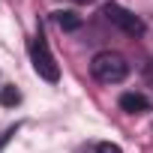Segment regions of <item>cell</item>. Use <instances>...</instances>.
I'll use <instances>...</instances> for the list:
<instances>
[{"instance_id": "cell-2", "label": "cell", "mask_w": 153, "mask_h": 153, "mask_svg": "<svg viewBox=\"0 0 153 153\" xmlns=\"http://www.w3.org/2000/svg\"><path fill=\"white\" fill-rule=\"evenodd\" d=\"M30 57H33V69L39 72V78H45L51 84L60 81V66H57L54 54L48 51V42H45L42 33H36V39L30 42Z\"/></svg>"}, {"instance_id": "cell-5", "label": "cell", "mask_w": 153, "mask_h": 153, "mask_svg": "<svg viewBox=\"0 0 153 153\" xmlns=\"http://www.w3.org/2000/svg\"><path fill=\"white\" fill-rule=\"evenodd\" d=\"M54 21L63 27V30H78L81 27V18L75 12H54Z\"/></svg>"}, {"instance_id": "cell-7", "label": "cell", "mask_w": 153, "mask_h": 153, "mask_svg": "<svg viewBox=\"0 0 153 153\" xmlns=\"http://www.w3.org/2000/svg\"><path fill=\"white\" fill-rule=\"evenodd\" d=\"M96 153H123L117 144H111V141H102L99 147H96Z\"/></svg>"}, {"instance_id": "cell-1", "label": "cell", "mask_w": 153, "mask_h": 153, "mask_svg": "<svg viewBox=\"0 0 153 153\" xmlns=\"http://www.w3.org/2000/svg\"><path fill=\"white\" fill-rule=\"evenodd\" d=\"M90 72H93V78L102 81V84H117L126 78V72H129V63L123 54L117 51H99L93 60H90Z\"/></svg>"}, {"instance_id": "cell-8", "label": "cell", "mask_w": 153, "mask_h": 153, "mask_svg": "<svg viewBox=\"0 0 153 153\" xmlns=\"http://www.w3.org/2000/svg\"><path fill=\"white\" fill-rule=\"evenodd\" d=\"M78 3H87V0H78Z\"/></svg>"}, {"instance_id": "cell-3", "label": "cell", "mask_w": 153, "mask_h": 153, "mask_svg": "<svg viewBox=\"0 0 153 153\" xmlns=\"http://www.w3.org/2000/svg\"><path fill=\"white\" fill-rule=\"evenodd\" d=\"M102 15H105L111 24H117L123 33H129V36H141V33H144V21H141L135 12H129V9H123V6H117V3H105V6H102Z\"/></svg>"}, {"instance_id": "cell-6", "label": "cell", "mask_w": 153, "mask_h": 153, "mask_svg": "<svg viewBox=\"0 0 153 153\" xmlns=\"http://www.w3.org/2000/svg\"><path fill=\"white\" fill-rule=\"evenodd\" d=\"M21 102V93L15 87H0V105H6V108H15Z\"/></svg>"}, {"instance_id": "cell-4", "label": "cell", "mask_w": 153, "mask_h": 153, "mask_svg": "<svg viewBox=\"0 0 153 153\" xmlns=\"http://www.w3.org/2000/svg\"><path fill=\"white\" fill-rule=\"evenodd\" d=\"M120 108L126 114H144V111H150V102H147L144 93H123L120 96Z\"/></svg>"}]
</instances>
